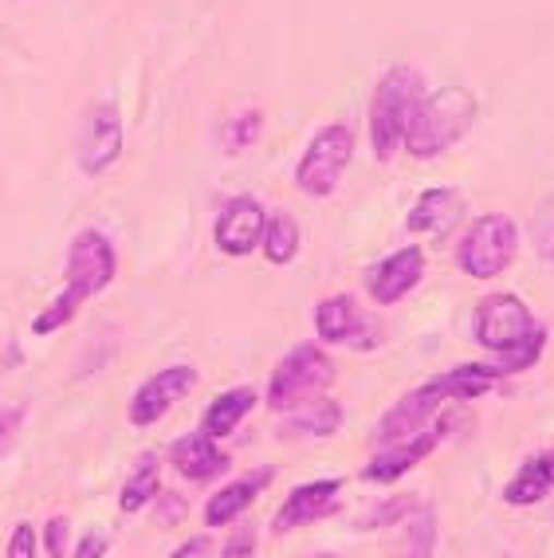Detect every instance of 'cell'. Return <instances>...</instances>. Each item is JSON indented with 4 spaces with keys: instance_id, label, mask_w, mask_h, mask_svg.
Listing matches in <instances>:
<instances>
[{
    "instance_id": "cell-1",
    "label": "cell",
    "mask_w": 554,
    "mask_h": 558,
    "mask_svg": "<svg viewBox=\"0 0 554 558\" xmlns=\"http://www.w3.org/2000/svg\"><path fill=\"white\" fill-rule=\"evenodd\" d=\"M119 276V252L103 229H83L71 236L68 264H63V291L32 319V335H56L68 327L80 307L115 283Z\"/></svg>"
},
{
    "instance_id": "cell-2",
    "label": "cell",
    "mask_w": 554,
    "mask_h": 558,
    "mask_svg": "<svg viewBox=\"0 0 554 558\" xmlns=\"http://www.w3.org/2000/svg\"><path fill=\"white\" fill-rule=\"evenodd\" d=\"M475 342L492 350L504 374H523L543 359L546 327L531 315L519 295L495 291L475 307Z\"/></svg>"
},
{
    "instance_id": "cell-3",
    "label": "cell",
    "mask_w": 554,
    "mask_h": 558,
    "mask_svg": "<svg viewBox=\"0 0 554 558\" xmlns=\"http://www.w3.org/2000/svg\"><path fill=\"white\" fill-rule=\"evenodd\" d=\"M421 95H425V75L413 63H394L377 80L374 95H370L366 130H370V150H374V158L382 166H389L397 154H406V134Z\"/></svg>"
},
{
    "instance_id": "cell-4",
    "label": "cell",
    "mask_w": 554,
    "mask_h": 558,
    "mask_svg": "<svg viewBox=\"0 0 554 558\" xmlns=\"http://www.w3.org/2000/svg\"><path fill=\"white\" fill-rule=\"evenodd\" d=\"M475 114H480V102L468 87L453 83V87L425 90L413 110V122H409L406 154L417 161L441 158V154L453 150L456 142L468 138V130L475 126Z\"/></svg>"
},
{
    "instance_id": "cell-5",
    "label": "cell",
    "mask_w": 554,
    "mask_h": 558,
    "mask_svg": "<svg viewBox=\"0 0 554 558\" xmlns=\"http://www.w3.org/2000/svg\"><path fill=\"white\" fill-rule=\"evenodd\" d=\"M338 369L335 359L327 350L315 347V342H303V347L288 350L284 362L272 369V381H267V409L272 413H291L303 401L323 398L330 386H335Z\"/></svg>"
},
{
    "instance_id": "cell-6",
    "label": "cell",
    "mask_w": 554,
    "mask_h": 558,
    "mask_svg": "<svg viewBox=\"0 0 554 558\" xmlns=\"http://www.w3.org/2000/svg\"><path fill=\"white\" fill-rule=\"evenodd\" d=\"M515 252H519V225L507 213H484L456 244V268L472 279H495L515 264Z\"/></svg>"
},
{
    "instance_id": "cell-7",
    "label": "cell",
    "mask_w": 554,
    "mask_h": 558,
    "mask_svg": "<svg viewBox=\"0 0 554 558\" xmlns=\"http://www.w3.org/2000/svg\"><path fill=\"white\" fill-rule=\"evenodd\" d=\"M350 158H354V130L347 122H330L308 142L303 158L296 161V185L315 201H327L347 178Z\"/></svg>"
},
{
    "instance_id": "cell-8",
    "label": "cell",
    "mask_w": 554,
    "mask_h": 558,
    "mask_svg": "<svg viewBox=\"0 0 554 558\" xmlns=\"http://www.w3.org/2000/svg\"><path fill=\"white\" fill-rule=\"evenodd\" d=\"M127 150V126L115 102H95L83 114L80 142H75V161L87 178H103L107 170H115V161Z\"/></svg>"
},
{
    "instance_id": "cell-9",
    "label": "cell",
    "mask_w": 554,
    "mask_h": 558,
    "mask_svg": "<svg viewBox=\"0 0 554 558\" xmlns=\"http://www.w3.org/2000/svg\"><path fill=\"white\" fill-rule=\"evenodd\" d=\"M193 389H197V369L193 366H166V369H158V374H149L138 386V393L130 398V409H127L130 425H134V429L158 425L169 409L178 405V401H185Z\"/></svg>"
},
{
    "instance_id": "cell-10",
    "label": "cell",
    "mask_w": 554,
    "mask_h": 558,
    "mask_svg": "<svg viewBox=\"0 0 554 558\" xmlns=\"http://www.w3.org/2000/svg\"><path fill=\"white\" fill-rule=\"evenodd\" d=\"M264 225H267V209L260 205L256 197H228L217 213V225H213V240H217V248L232 259H244L260 248V240H264Z\"/></svg>"
},
{
    "instance_id": "cell-11",
    "label": "cell",
    "mask_w": 554,
    "mask_h": 558,
    "mask_svg": "<svg viewBox=\"0 0 554 558\" xmlns=\"http://www.w3.org/2000/svg\"><path fill=\"white\" fill-rule=\"evenodd\" d=\"M421 279H425V248L409 244V248H397L389 256H382L366 271V291L377 307H397Z\"/></svg>"
},
{
    "instance_id": "cell-12",
    "label": "cell",
    "mask_w": 554,
    "mask_h": 558,
    "mask_svg": "<svg viewBox=\"0 0 554 558\" xmlns=\"http://www.w3.org/2000/svg\"><path fill=\"white\" fill-rule=\"evenodd\" d=\"M445 401H453V398H448V389L441 386V378H433V381H425V386L409 389L406 398L397 401L386 417H382V429H377V437H382V440L413 437V433H421L429 421L441 413V405H445Z\"/></svg>"
},
{
    "instance_id": "cell-13",
    "label": "cell",
    "mask_w": 554,
    "mask_h": 558,
    "mask_svg": "<svg viewBox=\"0 0 554 558\" xmlns=\"http://www.w3.org/2000/svg\"><path fill=\"white\" fill-rule=\"evenodd\" d=\"M441 437H445V429H429V433H413V437H401V440H386V449L377 452L366 469H362V480H366V484H394L397 476H406L409 469H417V464L441 445Z\"/></svg>"
},
{
    "instance_id": "cell-14",
    "label": "cell",
    "mask_w": 554,
    "mask_h": 558,
    "mask_svg": "<svg viewBox=\"0 0 554 558\" xmlns=\"http://www.w3.org/2000/svg\"><path fill=\"white\" fill-rule=\"evenodd\" d=\"M370 330V319L366 311L358 307L354 295H330V300H323L315 307V335L323 342H330V347H342V342H350V347H370L366 339Z\"/></svg>"
},
{
    "instance_id": "cell-15",
    "label": "cell",
    "mask_w": 554,
    "mask_h": 558,
    "mask_svg": "<svg viewBox=\"0 0 554 558\" xmlns=\"http://www.w3.org/2000/svg\"><path fill=\"white\" fill-rule=\"evenodd\" d=\"M338 492H342V480H338V476L299 484V488L284 499V508H279V515H276V523H272V527H276V531H296V527H308V523H315V519L330 515V511H335Z\"/></svg>"
},
{
    "instance_id": "cell-16",
    "label": "cell",
    "mask_w": 554,
    "mask_h": 558,
    "mask_svg": "<svg viewBox=\"0 0 554 558\" xmlns=\"http://www.w3.org/2000/svg\"><path fill=\"white\" fill-rule=\"evenodd\" d=\"M169 464L185 480H193V484H205L213 476H225L232 457L213 437H205V433H185V437L169 445Z\"/></svg>"
},
{
    "instance_id": "cell-17",
    "label": "cell",
    "mask_w": 554,
    "mask_h": 558,
    "mask_svg": "<svg viewBox=\"0 0 554 558\" xmlns=\"http://www.w3.org/2000/svg\"><path fill=\"white\" fill-rule=\"evenodd\" d=\"M460 217H465V197L453 185H433V190H421V197L409 205L406 229L421 236H445Z\"/></svg>"
},
{
    "instance_id": "cell-18",
    "label": "cell",
    "mask_w": 554,
    "mask_h": 558,
    "mask_svg": "<svg viewBox=\"0 0 554 558\" xmlns=\"http://www.w3.org/2000/svg\"><path fill=\"white\" fill-rule=\"evenodd\" d=\"M276 480V469L272 464H264V469L248 472V476L232 480V484H225V488L217 492V496L208 499L205 508V527H225V523H232V519L244 515L252 504H256V496Z\"/></svg>"
},
{
    "instance_id": "cell-19",
    "label": "cell",
    "mask_w": 554,
    "mask_h": 558,
    "mask_svg": "<svg viewBox=\"0 0 554 558\" xmlns=\"http://www.w3.org/2000/svg\"><path fill=\"white\" fill-rule=\"evenodd\" d=\"M256 389L252 386H237V389H225L220 398L208 401V409L201 413V433L213 440H225L228 433L240 429V421L256 409Z\"/></svg>"
},
{
    "instance_id": "cell-20",
    "label": "cell",
    "mask_w": 554,
    "mask_h": 558,
    "mask_svg": "<svg viewBox=\"0 0 554 558\" xmlns=\"http://www.w3.org/2000/svg\"><path fill=\"white\" fill-rule=\"evenodd\" d=\"M551 488H554V449H546V452H534L523 469L515 472L511 484L504 488V499L511 508H527V504H539Z\"/></svg>"
},
{
    "instance_id": "cell-21",
    "label": "cell",
    "mask_w": 554,
    "mask_h": 558,
    "mask_svg": "<svg viewBox=\"0 0 554 558\" xmlns=\"http://www.w3.org/2000/svg\"><path fill=\"white\" fill-rule=\"evenodd\" d=\"M338 425H342V405L327 398H315L291 409L288 417H284V425H279V433L284 437H330V433H338Z\"/></svg>"
},
{
    "instance_id": "cell-22",
    "label": "cell",
    "mask_w": 554,
    "mask_h": 558,
    "mask_svg": "<svg viewBox=\"0 0 554 558\" xmlns=\"http://www.w3.org/2000/svg\"><path fill=\"white\" fill-rule=\"evenodd\" d=\"M158 484H161V457L158 452H142L134 460V469H130L127 484H122V496H119V508L122 515H134L149 504V499L158 496Z\"/></svg>"
},
{
    "instance_id": "cell-23",
    "label": "cell",
    "mask_w": 554,
    "mask_h": 558,
    "mask_svg": "<svg viewBox=\"0 0 554 558\" xmlns=\"http://www.w3.org/2000/svg\"><path fill=\"white\" fill-rule=\"evenodd\" d=\"M299 240H303V232H299V220L296 213H272L264 225V240H260V248H264L267 264H276V268H288L291 259L299 256Z\"/></svg>"
},
{
    "instance_id": "cell-24",
    "label": "cell",
    "mask_w": 554,
    "mask_h": 558,
    "mask_svg": "<svg viewBox=\"0 0 554 558\" xmlns=\"http://www.w3.org/2000/svg\"><path fill=\"white\" fill-rule=\"evenodd\" d=\"M499 381H504V369L480 366V362H472V366H456V369H448V374H441V386L448 389V398L453 401L484 398V393H492Z\"/></svg>"
},
{
    "instance_id": "cell-25",
    "label": "cell",
    "mask_w": 554,
    "mask_h": 558,
    "mask_svg": "<svg viewBox=\"0 0 554 558\" xmlns=\"http://www.w3.org/2000/svg\"><path fill=\"white\" fill-rule=\"evenodd\" d=\"M433 550H436V515L425 508L409 519V527L401 535V543H397L394 558H433Z\"/></svg>"
},
{
    "instance_id": "cell-26",
    "label": "cell",
    "mask_w": 554,
    "mask_h": 558,
    "mask_svg": "<svg viewBox=\"0 0 554 558\" xmlns=\"http://www.w3.org/2000/svg\"><path fill=\"white\" fill-rule=\"evenodd\" d=\"M260 134H264V114H260V110H244V114H237V119L228 122L220 138H225L228 154H240V150H248V146H256Z\"/></svg>"
},
{
    "instance_id": "cell-27",
    "label": "cell",
    "mask_w": 554,
    "mask_h": 558,
    "mask_svg": "<svg viewBox=\"0 0 554 558\" xmlns=\"http://www.w3.org/2000/svg\"><path fill=\"white\" fill-rule=\"evenodd\" d=\"M531 248L554 264V193H546L531 213Z\"/></svg>"
},
{
    "instance_id": "cell-28",
    "label": "cell",
    "mask_w": 554,
    "mask_h": 558,
    "mask_svg": "<svg viewBox=\"0 0 554 558\" xmlns=\"http://www.w3.org/2000/svg\"><path fill=\"white\" fill-rule=\"evenodd\" d=\"M36 547H40V531L32 527V523H16L9 535L4 558H36Z\"/></svg>"
},
{
    "instance_id": "cell-29",
    "label": "cell",
    "mask_w": 554,
    "mask_h": 558,
    "mask_svg": "<svg viewBox=\"0 0 554 558\" xmlns=\"http://www.w3.org/2000/svg\"><path fill=\"white\" fill-rule=\"evenodd\" d=\"M409 508H413V499H409V496H397V499H389V504H382V511H374L370 519H362L358 527H362V531L389 527V523H397V519H406Z\"/></svg>"
},
{
    "instance_id": "cell-30",
    "label": "cell",
    "mask_w": 554,
    "mask_h": 558,
    "mask_svg": "<svg viewBox=\"0 0 554 558\" xmlns=\"http://www.w3.org/2000/svg\"><path fill=\"white\" fill-rule=\"evenodd\" d=\"M68 538H71L68 515L48 519V527H44V547H48V558H63V555H68Z\"/></svg>"
},
{
    "instance_id": "cell-31",
    "label": "cell",
    "mask_w": 554,
    "mask_h": 558,
    "mask_svg": "<svg viewBox=\"0 0 554 558\" xmlns=\"http://www.w3.org/2000/svg\"><path fill=\"white\" fill-rule=\"evenodd\" d=\"M256 555V527H237L232 538H228L225 547H220V558H252Z\"/></svg>"
},
{
    "instance_id": "cell-32",
    "label": "cell",
    "mask_w": 554,
    "mask_h": 558,
    "mask_svg": "<svg viewBox=\"0 0 554 558\" xmlns=\"http://www.w3.org/2000/svg\"><path fill=\"white\" fill-rule=\"evenodd\" d=\"M21 421H24V409H16V405L0 409V457L9 452L12 437H16V429H21Z\"/></svg>"
},
{
    "instance_id": "cell-33",
    "label": "cell",
    "mask_w": 554,
    "mask_h": 558,
    "mask_svg": "<svg viewBox=\"0 0 554 558\" xmlns=\"http://www.w3.org/2000/svg\"><path fill=\"white\" fill-rule=\"evenodd\" d=\"M107 550H110V538L91 531V535L80 538V550H75V558H107Z\"/></svg>"
},
{
    "instance_id": "cell-34",
    "label": "cell",
    "mask_w": 554,
    "mask_h": 558,
    "mask_svg": "<svg viewBox=\"0 0 554 558\" xmlns=\"http://www.w3.org/2000/svg\"><path fill=\"white\" fill-rule=\"evenodd\" d=\"M161 499V508H166V511H161V527H173V523H178V519L181 515H185V499H181V496H173V492H166V496H158Z\"/></svg>"
},
{
    "instance_id": "cell-35",
    "label": "cell",
    "mask_w": 554,
    "mask_h": 558,
    "mask_svg": "<svg viewBox=\"0 0 554 558\" xmlns=\"http://www.w3.org/2000/svg\"><path fill=\"white\" fill-rule=\"evenodd\" d=\"M208 550V538H189L185 547H178L169 558H201Z\"/></svg>"
},
{
    "instance_id": "cell-36",
    "label": "cell",
    "mask_w": 554,
    "mask_h": 558,
    "mask_svg": "<svg viewBox=\"0 0 554 558\" xmlns=\"http://www.w3.org/2000/svg\"><path fill=\"white\" fill-rule=\"evenodd\" d=\"M315 558H335V555H315Z\"/></svg>"
}]
</instances>
